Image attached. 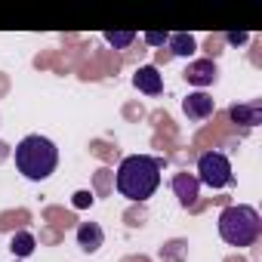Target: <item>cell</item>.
<instances>
[{"mask_svg": "<svg viewBox=\"0 0 262 262\" xmlns=\"http://www.w3.org/2000/svg\"><path fill=\"white\" fill-rule=\"evenodd\" d=\"M198 182L210 188H225L231 185V164L222 151H207L198 158Z\"/></svg>", "mask_w": 262, "mask_h": 262, "instance_id": "cell-4", "label": "cell"}, {"mask_svg": "<svg viewBox=\"0 0 262 262\" xmlns=\"http://www.w3.org/2000/svg\"><path fill=\"white\" fill-rule=\"evenodd\" d=\"M185 80L194 83V86H210V83L216 80V62H213V59L188 62V68H185Z\"/></svg>", "mask_w": 262, "mask_h": 262, "instance_id": "cell-8", "label": "cell"}, {"mask_svg": "<svg viewBox=\"0 0 262 262\" xmlns=\"http://www.w3.org/2000/svg\"><path fill=\"white\" fill-rule=\"evenodd\" d=\"M182 111L188 114V120H207V117L216 111V102H213V96H207V93H191V96L182 102Z\"/></svg>", "mask_w": 262, "mask_h": 262, "instance_id": "cell-6", "label": "cell"}, {"mask_svg": "<svg viewBox=\"0 0 262 262\" xmlns=\"http://www.w3.org/2000/svg\"><path fill=\"white\" fill-rule=\"evenodd\" d=\"M93 204V194L90 191H77L74 194V207H90Z\"/></svg>", "mask_w": 262, "mask_h": 262, "instance_id": "cell-15", "label": "cell"}, {"mask_svg": "<svg viewBox=\"0 0 262 262\" xmlns=\"http://www.w3.org/2000/svg\"><path fill=\"white\" fill-rule=\"evenodd\" d=\"M198 188H201L198 176H191V173H176L173 176V191H176L182 207H194L198 204Z\"/></svg>", "mask_w": 262, "mask_h": 262, "instance_id": "cell-7", "label": "cell"}, {"mask_svg": "<svg viewBox=\"0 0 262 262\" xmlns=\"http://www.w3.org/2000/svg\"><path fill=\"white\" fill-rule=\"evenodd\" d=\"M34 234H28V231H19V234H13V241H10V250L19 256V259H25V256H31L34 253Z\"/></svg>", "mask_w": 262, "mask_h": 262, "instance_id": "cell-12", "label": "cell"}, {"mask_svg": "<svg viewBox=\"0 0 262 262\" xmlns=\"http://www.w3.org/2000/svg\"><path fill=\"white\" fill-rule=\"evenodd\" d=\"M102 241H105V231L99 228V222H80L77 225V244H80V250L96 253L102 247Z\"/></svg>", "mask_w": 262, "mask_h": 262, "instance_id": "cell-10", "label": "cell"}, {"mask_svg": "<svg viewBox=\"0 0 262 262\" xmlns=\"http://www.w3.org/2000/svg\"><path fill=\"white\" fill-rule=\"evenodd\" d=\"M16 167L25 179L31 182H43L56 173L59 167V148L47 139V136H25L16 145Z\"/></svg>", "mask_w": 262, "mask_h": 262, "instance_id": "cell-2", "label": "cell"}, {"mask_svg": "<svg viewBox=\"0 0 262 262\" xmlns=\"http://www.w3.org/2000/svg\"><path fill=\"white\" fill-rule=\"evenodd\" d=\"M133 83H136V90L145 93V96H161V93H164V77H161V71H158L155 65H142V68L133 74Z\"/></svg>", "mask_w": 262, "mask_h": 262, "instance_id": "cell-5", "label": "cell"}, {"mask_svg": "<svg viewBox=\"0 0 262 262\" xmlns=\"http://www.w3.org/2000/svg\"><path fill=\"white\" fill-rule=\"evenodd\" d=\"M161 185V161L148 155H129L117 167V191L129 201H148Z\"/></svg>", "mask_w": 262, "mask_h": 262, "instance_id": "cell-1", "label": "cell"}, {"mask_svg": "<svg viewBox=\"0 0 262 262\" xmlns=\"http://www.w3.org/2000/svg\"><path fill=\"white\" fill-rule=\"evenodd\" d=\"M105 40H108L114 50H126V47H133L136 31H108V34H105Z\"/></svg>", "mask_w": 262, "mask_h": 262, "instance_id": "cell-13", "label": "cell"}, {"mask_svg": "<svg viewBox=\"0 0 262 262\" xmlns=\"http://www.w3.org/2000/svg\"><path fill=\"white\" fill-rule=\"evenodd\" d=\"M219 234L231 247H253L262 234V219L253 207L234 204L219 213Z\"/></svg>", "mask_w": 262, "mask_h": 262, "instance_id": "cell-3", "label": "cell"}, {"mask_svg": "<svg viewBox=\"0 0 262 262\" xmlns=\"http://www.w3.org/2000/svg\"><path fill=\"white\" fill-rule=\"evenodd\" d=\"M247 37H250L247 31H231V34H228V43L237 47V43H247Z\"/></svg>", "mask_w": 262, "mask_h": 262, "instance_id": "cell-16", "label": "cell"}, {"mask_svg": "<svg viewBox=\"0 0 262 262\" xmlns=\"http://www.w3.org/2000/svg\"><path fill=\"white\" fill-rule=\"evenodd\" d=\"M228 117L234 123H244V126H259L262 123V102L253 99V102H244V105H231Z\"/></svg>", "mask_w": 262, "mask_h": 262, "instance_id": "cell-9", "label": "cell"}, {"mask_svg": "<svg viewBox=\"0 0 262 262\" xmlns=\"http://www.w3.org/2000/svg\"><path fill=\"white\" fill-rule=\"evenodd\" d=\"M167 37H170L167 31H148V34H145V43H151V47H164Z\"/></svg>", "mask_w": 262, "mask_h": 262, "instance_id": "cell-14", "label": "cell"}, {"mask_svg": "<svg viewBox=\"0 0 262 262\" xmlns=\"http://www.w3.org/2000/svg\"><path fill=\"white\" fill-rule=\"evenodd\" d=\"M167 47L173 50V56H182V59H188V56L198 50L194 37H191V34H185V31H179V34H170V37H167Z\"/></svg>", "mask_w": 262, "mask_h": 262, "instance_id": "cell-11", "label": "cell"}]
</instances>
